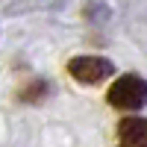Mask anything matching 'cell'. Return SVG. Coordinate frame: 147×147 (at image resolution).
Listing matches in <instances>:
<instances>
[{"label": "cell", "instance_id": "7a4b0ae2", "mask_svg": "<svg viewBox=\"0 0 147 147\" xmlns=\"http://www.w3.org/2000/svg\"><path fill=\"white\" fill-rule=\"evenodd\" d=\"M68 71L82 85H97V82H103L115 74V65L103 56H77V59L68 62Z\"/></svg>", "mask_w": 147, "mask_h": 147}, {"label": "cell", "instance_id": "3957f363", "mask_svg": "<svg viewBox=\"0 0 147 147\" xmlns=\"http://www.w3.org/2000/svg\"><path fill=\"white\" fill-rule=\"evenodd\" d=\"M118 147H147V118H127L118 124Z\"/></svg>", "mask_w": 147, "mask_h": 147}, {"label": "cell", "instance_id": "6da1fadb", "mask_svg": "<svg viewBox=\"0 0 147 147\" xmlns=\"http://www.w3.org/2000/svg\"><path fill=\"white\" fill-rule=\"evenodd\" d=\"M109 106L115 109H127V112H136V109L147 106V80L138 74H124L112 82V88L106 94Z\"/></svg>", "mask_w": 147, "mask_h": 147}]
</instances>
